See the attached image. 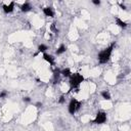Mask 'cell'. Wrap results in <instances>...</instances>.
<instances>
[{
	"label": "cell",
	"instance_id": "cell-8",
	"mask_svg": "<svg viewBox=\"0 0 131 131\" xmlns=\"http://www.w3.org/2000/svg\"><path fill=\"white\" fill-rule=\"evenodd\" d=\"M31 8H32V6H31V4L28 3V2H25V3L20 6V10H21L23 12H28V11L31 10Z\"/></svg>",
	"mask_w": 131,
	"mask_h": 131
},
{
	"label": "cell",
	"instance_id": "cell-15",
	"mask_svg": "<svg viewBox=\"0 0 131 131\" xmlns=\"http://www.w3.org/2000/svg\"><path fill=\"white\" fill-rule=\"evenodd\" d=\"M64 101H66L64 96H63V95H62V96H60V97H59V99H58V102H59V103H63Z\"/></svg>",
	"mask_w": 131,
	"mask_h": 131
},
{
	"label": "cell",
	"instance_id": "cell-6",
	"mask_svg": "<svg viewBox=\"0 0 131 131\" xmlns=\"http://www.w3.org/2000/svg\"><path fill=\"white\" fill-rule=\"evenodd\" d=\"M43 13H44L46 16H49V17H53V16H54V11H53L52 7H50V6L44 7V8H43Z\"/></svg>",
	"mask_w": 131,
	"mask_h": 131
},
{
	"label": "cell",
	"instance_id": "cell-1",
	"mask_svg": "<svg viewBox=\"0 0 131 131\" xmlns=\"http://www.w3.org/2000/svg\"><path fill=\"white\" fill-rule=\"evenodd\" d=\"M114 47H115V44H112L111 46H108L107 48L103 49L102 51H100L98 53V61L100 63H106L110 60Z\"/></svg>",
	"mask_w": 131,
	"mask_h": 131
},
{
	"label": "cell",
	"instance_id": "cell-13",
	"mask_svg": "<svg viewBox=\"0 0 131 131\" xmlns=\"http://www.w3.org/2000/svg\"><path fill=\"white\" fill-rule=\"evenodd\" d=\"M47 46L45 45V44H40L39 46H38V51L39 52H45L46 50H47Z\"/></svg>",
	"mask_w": 131,
	"mask_h": 131
},
{
	"label": "cell",
	"instance_id": "cell-9",
	"mask_svg": "<svg viewBox=\"0 0 131 131\" xmlns=\"http://www.w3.org/2000/svg\"><path fill=\"white\" fill-rule=\"evenodd\" d=\"M60 75L62 77H66V78H70L71 75H72V73H71L70 69H63L62 71H60Z\"/></svg>",
	"mask_w": 131,
	"mask_h": 131
},
{
	"label": "cell",
	"instance_id": "cell-16",
	"mask_svg": "<svg viewBox=\"0 0 131 131\" xmlns=\"http://www.w3.org/2000/svg\"><path fill=\"white\" fill-rule=\"evenodd\" d=\"M92 3L95 4V5H100V1H99V0H93Z\"/></svg>",
	"mask_w": 131,
	"mask_h": 131
},
{
	"label": "cell",
	"instance_id": "cell-3",
	"mask_svg": "<svg viewBox=\"0 0 131 131\" xmlns=\"http://www.w3.org/2000/svg\"><path fill=\"white\" fill-rule=\"evenodd\" d=\"M81 107V102L79 100H77L76 98H72L71 101L69 102V106H68V111L71 115H74L79 108Z\"/></svg>",
	"mask_w": 131,
	"mask_h": 131
},
{
	"label": "cell",
	"instance_id": "cell-2",
	"mask_svg": "<svg viewBox=\"0 0 131 131\" xmlns=\"http://www.w3.org/2000/svg\"><path fill=\"white\" fill-rule=\"evenodd\" d=\"M84 81V77L79 74V73H72L71 77H70V87L71 89H75L78 88L79 85Z\"/></svg>",
	"mask_w": 131,
	"mask_h": 131
},
{
	"label": "cell",
	"instance_id": "cell-12",
	"mask_svg": "<svg viewBox=\"0 0 131 131\" xmlns=\"http://www.w3.org/2000/svg\"><path fill=\"white\" fill-rule=\"evenodd\" d=\"M101 96H102L104 99H106V100H110V99H111V94H110L108 91H102V92H101Z\"/></svg>",
	"mask_w": 131,
	"mask_h": 131
},
{
	"label": "cell",
	"instance_id": "cell-7",
	"mask_svg": "<svg viewBox=\"0 0 131 131\" xmlns=\"http://www.w3.org/2000/svg\"><path fill=\"white\" fill-rule=\"evenodd\" d=\"M43 58H44L49 64H51V66L54 64V57H53L52 55L47 54V53H44V54H43Z\"/></svg>",
	"mask_w": 131,
	"mask_h": 131
},
{
	"label": "cell",
	"instance_id": "cell-10",
	"mask_svg": "<svg viewBox=\"0 0 131 131\" xmlns=\"http://www.w3.org/2000/svg\"><path fill=\"white\" fill-rule=\"evenodd\" d=\"M116 23H117V25H118L120 28H123V29H125V28L127 27V24H126L124 20H122L121 18H119V17L116 19Z\"/></svg>",
	"mask_w": 131,
	"mask_h": 131
},
{
	"label": "cell",
	"instance_id": "cell-4",
	"mask_svg": "<svg viewBox=\"0 0 131 131\" xmlns=\"http://www.w3.org/2000/svg\"><path fill=\"white\" fill-rule=\"evenodd\" d=\"M106 121V114L104 112H98L95 116V119L93 121V123L95 124H103Z\"/></svg>",
	"mask_w": 131,
	"mask_h": 131
},
{
	"label": "cell",
	"instance_id": "cell-17",
	"mask_svg": "<svg viewBox=\"0 0 131 131\" xmlns=\"http://www.w3.org/2000/svg\"><path fill=\"white\" fill-rule=\"evenodd\" d=\"M23 100H24V101L29 102V101H30V98H29V97H24V98H23Z\"/></svg>",
	"mask_w": 131,
	"mask_h": 131
},
{
	"label": "cell",
	"instance_id": "cell-5",
	"mask_svg": "<svg viewBox=\"0 0 131 131\" xmlns=\"http://www.w3.org/2000/svg\"><path fill=\"white\" fill-rule=\"evenodd\" d=\"M2 7H3V11H4L5 13H10V12H12L13 9H14V2L11 1V2H9V3L3 4Z\"/></svg>",
	"mask_w": 131,
	"mask_h": 131
},
{
	"label": "cell",
	"instance_id": "cell-14",
	"mask_svg": "<svg viewBox=\"0 0 131 131\" xmlns=\"http://www.w3.org/2000/svg\"><path fill=\"white\" fill-rule=\"evenodd\" d=\"M7 91H2V92H0V98H5L6 96H7Z\"/></svg>",
	"mask_w": 131,
	"mask_h": 131
},
{
	"label": "cell",
	"instance_id": "cell-11",
	"mask_svg": "<svg viewBox=\"0 0 131 131\" xmlns=\"http://www.w3.org/2000/svg\"><path fill=\"white\" fill-rule=\"evenodd\" d=\"M66 50H67V47L64 46V45H60L58 48H57V50H56V54H62L63 52H66Z\"/></svg>",
	"mask_w": 131,
	"mask_h": 131
}]
</instances>
